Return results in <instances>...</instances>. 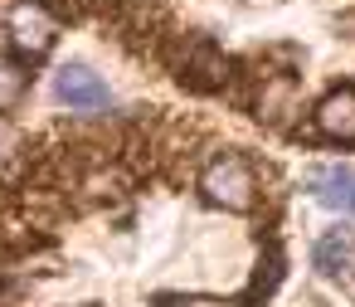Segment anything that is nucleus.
Listing matches in <instances>:
<instances>
[{
    "mask_svg": "<svg viewBox=\"0 0 355 307\" xmlns=\"http://www.w3.org/2000/svg\"><path fill=\"white\" fill-rule=\"evenodd\" d=\"M166 59H171L175 83L190 88V93H214V88H224V78H229V59L219 54V44H214L209 35H185V40H175Z\"/></svg>",
    "mask_w": 355,
    "mask_h": 307,
    "instance_id": "obj_1",
    "label": "nucleus"
},
{
    "mask_svg": "<svg viewBox=\"0 0 355 307\" xmlns=\"http://www.w3.org/2000/svg\"><path fill=\"white\" fill-rule=\"evenodd\" d=\"M200 190H205L209 205L243 215V210H253V200H258V176H253V166H248L239 151H224V156H214V161L200 171Z\"/></svg>",
    "mask_w": 355,
    "mask_h": 307,
    "instance_id": "obj_2",
    "label": "nucleus"
},
{
    "mask_svg": "<svg viewBox=\"0 0 355 307\" xmlns=\"http://www.w3.org/2000/svg\"><path fill=\"white\" fill-rule=\"evenodd\" d=\"M54 98L69 108V113H103L112 103L107 83L88 69V64H64L59 78H54Z\"/></svg>",
    "mask_w": 355,
    "mask_h": 307,
    "instance_id": "obj_3",
    "label": "nucleus"
},
{
    "mask_svg": "<svg viewBox=\"0 0 355 307\" xmlns=\"http://www.w3.org/2000/svg\"><path fill=\"white\" fill-rule=\"evenodd\" d=\"M10 40H15V49L25 59H44L54 49V20H49V10L44 6H20L10 15Z\"/></svg>",
    "mask_w": 355,
    "mask_h": 307,
    "instance_id": "obj_4",
    "label": "nucleus"
},
{
    "mask_svg": "<svg viewBox=\"0 0 355 307\" xmlns=\"http://www.w3.org/2000/svg\"><path fill=\"white\" fill-rule=\"evenodd\" d=\"M316 132L331 137V142L355 147V88H340V93H326V98H321V108H316Z\"/></svg>",
    "mask_w": 355,
    "mask_h": 307,
    "instance_id": "obj_5",
    "label": "nucleus"
},
{
    "mask_svg": "<svg viewBox=\"0 0 355 307\" xmlns=\"http://www.w3.org/2000/svg\"><path fill=\"white\" fill-rule=\"evenodd\" d=\"M350 258H355V239H350L345 229H326V234L316 239V249H311V263H316L321 278L350 273Z\"/></svg>",
    "mask_w": 355,
    "mask_h": 307,
    "instance_id": "obj_6",
    "label": "nucleus"
},
{
    "mask_svg": "<svg viewBox=\"0 0 355 307\" xmlns=\"http://www.w3.org/2000/svg\"><path fill=\"white\" fill-rule=\"evenodd\" d=\"M306 190H311L321 205H350L355 171H350V166H316V171H306Z\"/></svg>",
    "mask_w": 355,
    "mask_h": 307,
    "instance_id": "obj_7",
    "label": "nucleus"
},
{
    "mask_svg": "<svg viewBox=\"0 0 355 307\" xmlns=\"http://www.w3.org/2000/svg\"><path fill=\"white\" fill-rule=\"evenodd\" d=\"M282 263H287V258H282V249L268 239V249H263V258H258V273H253V283H248V297H243L248 307L268 302V292L282 283Z\"/></svg>",
    "mask_w": 355,
    "mask_h": 307,
    "instance_id": "obj_8",
    "label": "nucleus"
},
{
    "mask_svg": "<svg viewBox=\"0 0 355 307\" xmlns=\"http://www.w3.org/2000/svg\"><path fill=\"white\" fill-rule=\"evenodd\" d=\"M25 69L20 64H10V59H0V113H10L20 98H25Z\"/></svg>",
    "mask_w": 355,
    "mask_h": 307,
    "instance_id": "obj_9",
    "label": "nucleus"
},
{
    "mask_svg": "<svg viewBox=\"0 0 355 307\" xmlns=\"http://www.w3.org/2000/svg\"><path fill=\"white\" fill-rule=\"evenodd\" d=\"M350 210H355V190H350Z\"/></svg>",
    "mask_w": 355,
    "mask_h": 307,
    "instance_id": "obj_10",
    "label": "nucleus"
}]
</instances>
